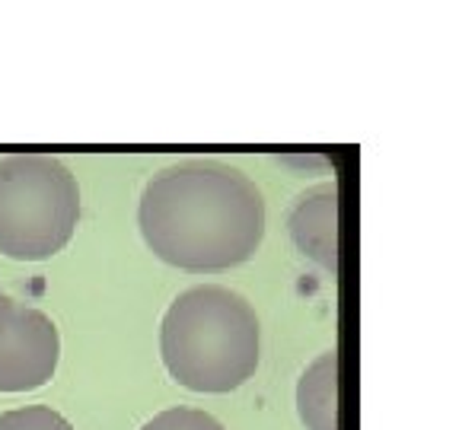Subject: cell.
Instances as JSON below:
<instances>
[{
  "instance_id": "3957f363",
  "label": "cell",
  "mask_w": 459,
  "mask_h": 430,
  "mask_svg": "<svg viewBox=\"0 0 459 430\" xmlns=\"http://www.w3.org/2000/svg\"><path fill=\"white\" fill-rule=\"evenodd\" d=\"M80 220V188L61 159L10 153L0 159V252L45 262L71 243Z\"/></svg>"
},
{
  "instance_id": "5b68a950",
  "label": "cell",
  "mask_w": 459,
  "mask_h": 430,
  "mask_svg": "<svg viewBox=\"0 0 459 430\" xmlns=\"http://www.w3.org/2000/svg\"><path fill=\"white\" fill-rule=\"evenodd\" d=\"M290 239L325 271L338 268V194L332 185H319L300 194L287 217Z\"/></svg>"
},
{
  "instance_id": "277c9868",
  "label": "cell",
  "mask_w": 459,
  "mask_h": 430,
  "mask_svg": "<svg viewBox=\"0 0 459 430\" xmlns=\"http://www.w3.org/2000/svg\"><path fill=\"white\" fill-rule=\"evenodd\" d=\"M57 325L42 309L0 294V392H32L55 376Z\"/></svg>"
},
{
  "instance_id": "8992f818",
  "label": "cell",
  "mask_w": 459,
  "mask_h": 430,
  "mask_svg": "<svg viewBox=\"0 0 459 430\" xmlns=\"http://www.w3.org/2000/svg\"><path fill=\"white\" fill-rule=\"evenodd\" d=\"M297 411L307 430H338V354L325 351L297 383Z\"/></svg>"
},
{
  "instance_id": "7a4b0ae2",
  "label": "cell",
  "mask_w": 459,
  "mask_h": 430,
  "mask_svg": "<svg viewBox=\"0 0 459 430\" xmlns=\"http://www.w3.org/2000/svg\"><path fill=\"white\" fill-rule=\"evenodd\" d=\"M258 315L246 297L217 284L192 287L160 325L163 366L192 392H233L258 370Z\"/></svg>"
},
{
  "instance_id": "52a82bcc",
  "label": "cell",
  "mask_w": 459,
  "mask_h": 430,
  "mask_svg": "<svg viewBox=\"0 0 459 430\" xmlns=\"http://www.w3.org/2000/svg\"><path fill=\"white\" fill-rule=\"evenodd\" d=\"M0 430H74L67 417L45 405H29V408H13L0 415Z\"/></svg>"
},
{
  "instance_id": "ba28073f",
  "label": "cell",
  "mask_w": 459,
  "mask_h": 430,
  "mask_svg": "<svg viewBox=\"0 0 459 430\" xmlns=\"http://www.w3.org/2000/svg\"><path fill=\"white\" fill-rule=\"evenodd\" d=\"M141 430H223L214 415L198 408H169L143 424Z\"/></svg>"
},
{
  "instance_id": "6da1fadb",
  "label": "cell",
  "mask_w": 459,
  "mask_h": 430,
  "mask_svg": "<svg viewBox=\"0 0 459 430\" xmlns=\"http://www.w3.org/2000/svg\"><path fill=\"white\" fill-rule=\"evenodd\" d=\"M137 227L160 262L214 274L255 255L265 239V201L255 182L233 166L186 159L147 182Z\"/></svg>"
}]
</instances>
